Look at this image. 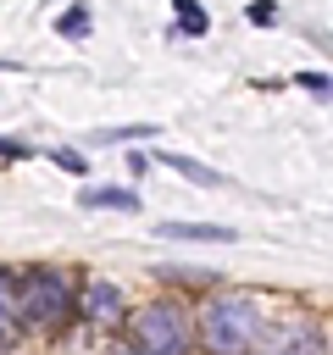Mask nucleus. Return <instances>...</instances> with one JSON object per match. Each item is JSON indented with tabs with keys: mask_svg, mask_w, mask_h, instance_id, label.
<instances>
[{
	"mask_svg": "<svg viewBox=\"0 0 333 355\" xmlns=\"http://www.w3.org/2000/svg\"><path fill=\"white\" fill-rule=\"evenodd\" d=\"M83 311H89L94 322H122L128 300H122L117 283H89V288H83Z\"/></svg>",
	"mask_w": 333,
	"mask_h": 355,
	"instance_id": "4",
	"label": "nucleus"
},
{
	"mask_svg": "<svg viewBox=\"0 0 333 355\" xmlns=\"http://www.w3.org/2000/svg\"><path fill=\"white\" fill-rule=\"evenodd\" d=\"M78 205H83V211H89V205H94V211H139V194H133V189H83Z\"/></svg>",
	"mask_w": 333,
	"mask_h": 355,
	"instance_id": "7",
	"label": "nucleus"
},
{
	"mask_svg": "<svg viewBox=\"0 0 333 355\" xmlns=\"http://www.w3.org/2000/svg\"><path fill=\"white\" fill-rule=\"evenodd\" d=\"M327 344H322V333H311V327H294V333H283V338H272L266 344V355H322Z\"/></svg>",
	"mask_w": 333,
	"mask_h": 355,
	"instance_id": "8",
	"label": "nucleus"
},
{
	"mask_svg": "<svg viewBox=\"0 0 333 355\" xmlns=\"http://www.w3.org/2000/svg\"><path fill=\"white\" fill-rule=\"evenodd\" d=\"M144 133H155L150 122H139V128H105V133H94L100 144H122V139H144Z\"/></svg>",
	"mask_w": 333,
	"mask_h": 355,
	"instance_id": "11",
	"label": "nucleus"
},
{
	"mask_svg": "<svg viewBox=\"0 0 333 355\" xmlns=\"http://www.w3.org/2000/svg\"><path fill=\"white\" fill-rule=\"evenodd\" d=\"M50 161H61L67 172H83V155H78V150H50Z\"/></svg>",
	"mask_w": 333,
	"mask_h": 355,
	"instance_id": "14",
	"label": "nucleus"
},
{
	"mask_svg": "<svg viewBox=\"0 0 333 355\" xmlns=\"http://www.w3.org/2000/svg\"><path fill=\"white\" fill-rule=\"evenodd\" d=\"M266 333V316L250 294H216L200 311V344L211 355H250Z\"/></svg>",
	"mask_w": 333,
	"mask_h": 355,
	"instance_id": "1",
	"label": "nucleus"
},
{
	"mask_svg": "<svg viewBox=\"0 0 333 355\" xmlns=\"http://www.w3.org/2000/svg\"><path fill=\"white\" fill-rule=\"evenodd\" d=\"M172 28H178V33H189V39H200L211 22H205V11H200L194 0H172Z\"/></svg>",
	"mask_w": 333,
	"mask_h": 355,
	"instance_id": "9",
	"label": "nucleus"
},
{
	"mask_svg": "<svg viewBox=\"0 0 333 355\" xmlns=\"http://www.w3.org/2000/svg\"><path fill=\"white\" fill-rule=\"evenodd\" d=\"M294 83H300V89H311L316 100H327V72H300Z\"/></svg>",
	"mask_w": 333,
	"mask_h": 355,
	"instance_id": "13",
	"label": "nucleus"
},
{
	"mask_svg": "<svg viewBox=\"0 0 333 355\" xmlns=\"http://www.w3.org/2000/svg\"><path fill=\"white\" fill-rule=\"evenodd\" d=\"M11 311L33 327H56L67 311H72V294H67V277L61 272H28L11 283Z\"/></svg>",
	"mask_w": 333,
	"mask_h": 355,
	"instance_id": "2",
	"label": "nucleus"
},
{
	"mask_svg": "<svg viewBox=\"0 0 333 355\" xmlns=\"http://www.w3.org/2000/svg\"><path fill=\"white\" fill-rule=\"evenodd\" d=\"M133 355H189V322L183 305H144L133 316Z\"/></svg>",
	"mask_w": 333,
	"mask_h": 355,
	"instance_id": "3",
	"label": "nucleus"
},
{
	"mask_svg": "<svg viewBox=\"0 0 333 355\" xmlns=\"http://www.w3.org/2000/svg\"><path fill=\"white\" fill-rule=\"evenodd\" d=\"M0 72H17V61H0Z\"/></svg>",
	"mask_w": 333,
	"mask_h": 355,
	"instance_id": "15",
	"label": "nucleus"
},
{
	"mask_svg": "<svg viewBox=\"0 0 333 355\" xmlns=\"http://www.w3.org/2000/svg\"><path fill=\"white\" fill-rule=\"evenodd\" d=\"M83 28H89V6H72V11L56 17V33H67V39H78Z\"/></svg>",
	"mask_w": 333,
	"mask_h": 355,
	"instance_id": "10",
	"label": "nucleus"
},
{
	"mask_svg": "<svg viewBox=\"0 0 333 355\" xmlns=\"http://www.w3.org/2000/svg\"><path fill=\"white\" fill-rule=\"evenodd\" d=\"M155 233L161 239H205V244H228L233 239V227H216V222H155Z\"/></svg>",
	"mask_w": 333,
	"mask_h": 355,
	"instance_id": "6",
	"label": "nucleus"
},
{
	"mask_svg": "<svg viewBox=\"0 0 333 355\" xmlns=\"http://www.w3.org/2000/svg\"><path fill=\"white\" fill-rule=\"evenodd\" d=\"M244 17H250V22H261V28H272V22H278V6H272V0H255Z\"/></svg>",
	"mask_w": 333,
	"mask_h": 355,
	"instance_id": "12",
	"label": "nucleus"
},
{
	"mask_svg": "<svg viewBox=\"0 0 333 355\" xmlns=\"http://www.w3.org/2000/svg\"><path fill=\"white\" fill-rule=\"evenodd\" d=\"M161 166H172L178 178H189V183H200V189H216V183H222L216 166H205V161H194V155H178V150H161Z\"/></svg>",
	"mask_w": 333,
	"mask_h": 355,
	"instance_id": "5",
	"label": "nucleus"
}]
</instances>
